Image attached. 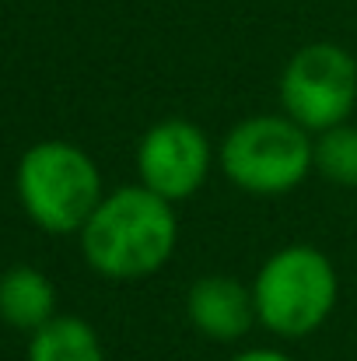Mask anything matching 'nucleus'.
I'll use <instances>...</instances> for the list:
<instances>
[{
  "label": "nucleus",
  "instance_id": "f257e3e1",
  "mask_svg": "<svg viewBox=\"0 0 357 361\" xmlns=\"http://www.w3.org/2000/svg\"><path fill=\"white\" fill-rule=\"evenodd\" d=\"M172 204L147 186H123L102 197L81 228L84 259L113 281H137L161 270L175 249Z\"/></svg>",
  "mask_w": 357,
  "mask_h": 361
},
{
  "label": "nucleus",
  "instance_id": "f03ea898",
  "mask_svg": "<svg viewBox=\"0 0 357 361\" xmlns=\"http://www.w3.org/2000/svg\"><path fill=\"white\" fill-rule=\"evenodd\" d=\"M18 193L39 228L67 235L81 232L102 204V179L81 147L46 140L25 151L18 165Z\"/></svg>",
  "mask_w": 357,
  "mask_h": 361
},
{
  "label": "nucleus",
  "instance_id": "7ed1b4c3",
  "mask_svg": "<svg viewBox=\"0 0 357 361\" xmlns=\"http://www.w3.org/2000/svg\"><path fill=\"white\" fill-rule=\"evenodd\" d=\"M252 298L266 330L277 337H308L337 305V270L326 252L312 245H287L263 263Z\"/></svg>",
  "mask_w": 357,
  "mask_h": 361
},
{
  "label": "nucleus",
  "instance_id": "20e7f679",
  "mask_svg": "<svg viewBox=\"0 0 357 361\" xmlns=\"http://www.w3.org/2000/svg\"><path fill=\"white\" fill-rule=\"evenodd\" d=\"M221 165L238 190L256 197H280L315 169V158L308 130L291 116H252L232 126L225 137Z\"/></svg>",
  "mask_w": 357,
  "mask_h": 361
},
{
  "label": "nucleus",
  "instance_id": "39448f33",
  "mask_svg": "<svg viewBox=\"0 0 357 361\" xmlns=\"http://www.w3.org/2000/svg\"><path fill=\"white\" fill-rule=\"evenodd\" d=\"M280 102L291 120L312 133L340 126L357 102V60L333 42L298 49L284 67Z\"/></svg>",
  "mask_w": 357,
  "mask_h": 361
},
{
  "label": "nucleus",
  "instance_id": "423d86ee",
  "mask_svg": "<svg viewBox=\"0 0 357 361\" xmlns=\"http://www.w3.org/2000/svg\"><path fill=\"white\" fill-rule=\"evenodd\" d=\"M211 169V144L200 126L186 120L154 123L137 147L140 186L165 197L168 204L193 197Z\"/></svg>",
  "mask_w": 357,
  "mask_h": 361
},
{
  "label": "nucleus",
  "instance_id": "0eeeda50",
  "mask_svg": "<svg viewBox=\"0 0 357 361\" xmlns=\"http://www.w3.org/2000/svg\"><path fill=\"white\" fill-rule=\"evenodd\" d=\"M186 312L193 326L211 341H238L259 319L252 291L228 274L200 277L186 295Z\"/></svg>",
  "mask_w": 357,
  "mask_h": 361
},
{
  "label": "nucleus",
  "instance_id": "6e6552de",
  "mask_svg": "<svg viewBox=\"0 0 357 361\" xmlns=\"http://www.w3.org/2000/svg\"><path fill=\"white\" fill-rule=\"evenodd\" d=\"M56 291L35 267H14L0 277V319L14 330H42L53 319Z\"/></svg>",
  "mask_w": 357,
  "mask_h": 361
},
{
  "label": "nucleus",
  "instance_id": "1a4fd4ad",
  "mask_svg": "<svg viewBox=\"0 0 357 361\" xmlns=\"http://www.w3.org/2000/svg\"><path fill=\"white\" fill-rule=\"evenodd\" d=\"M28 361H106L95 330L74 316H53L32 334Z\"/></svg>",
  "mask_w": 357,
  "mask_h": 361
},
{
  "label": "nucleus",
  "instance_id": "9d476101",
  "mask_svg": "<svg viewBox=\"0 0 357 361\" xmlns=\"http://www.w3.org/2000/svg\"><path fill=\"white\" fill-rule=\"evenodd\" d=\"M315 169L337 186H357V126H330L312 144Z\"/></svg>",
  "mask_w": 357,
  "mask_h": 361
},
{
  "label": "nucleus",
  "instance_id": "9b49d317",
  "mask_svg": "<svg viewBox=\"0 0 357 361\" xmlns=\"http://www.w3.org/2000/svg\"><path fill=\"white\" fill-rule=\"evenodd\" d=\"M232 361H291V358H284L280 351H266V348H256V351H245V355H238V358Z\"/></svg>",
  "mask_w": 357,
  "mask_h": 361
}]
</instances>
